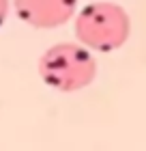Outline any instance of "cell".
I'll list each match as a JSON object with an SVG mask.
<instances>
[{"label": "cell", "instance_id": "2", "mask_svg": "<svg viewBox=\"0 0 146 151\" xmlns=\"http://www.w3.org/2000/svg\"><path fill=\"white\" fill-rule=\"evenodd\" d=\"M75 35L88 50H118L129 37V15L114 2H90L75 17Z\"/></svg>", "mask_w": 146, "mask_h": 151}, {"label": "cell", "instance_id": "1", "mask_svg": "<svg viewBox=\"0 0 146 151\" xmlns=\"http://www.w3.org/2000/svg\"><path fill=\"white\" fill-rule=\"evenodd\" d=\"M39 73L56 91H80L97 76V60L82 43H58L39 60Z\"/></svg>", "mask_w": 146, "mask_h": 151}, {"label": "cell", "instance_id": "3", "mask_svg": "<svg viewBox=\"0 0 146 151\" xmlns=\"http://www.w3.org/2000/svg\"><path fill=\"white\" fill-rule=\"evenodd\" d=\"M78 0H13L19 19L37 28L62 26L73 17Z\"/></svg>", "mask_w": 146, "mask_h": 151}, {"label": "cell", "instance_id": "4", "mask_svg": "<svg viewBox=\"0 0 146 151\" xmlns=\"http://www.w3.org/2000/svg\"><path fill=\"white\" fill-rule=\"evenodd\" d=\"M6 13H9V0H0V26H2Z\"/></svg>", "mask_w": 146, "mask_h": 151}]
</instances>
